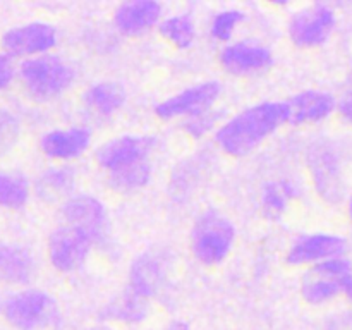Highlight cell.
<instances>
[{"label":"cell","mask_w":352,"mask_h":330,"mask_svg":"<svg viewBox=\"0 0 352 330\" xmlns=\"http://www.w3.org/2000/svg\"><path fill=\"white\" fill-rule=\"evenodd\" d=\"M287 124L284 102H261L246 107L217 127L213 140L226 155L243 158Z\"/></svg>","instance_id":"6da1fadb"},{"label":"cell","mask_w":352,"mask_h":330,"mask_svg":"<svg viewBox=\"0 0 352 330\" xmlns=\"http://www.w3.org/2000/svg\"><path fill=\"white\" fill-rule=\"evenodd\" d=\"M17 78L31 100L47 103L69 91L76 81V69L60 55L45 54L21 62Z\"/></svg>","instance_id":"7a4b0ae2"},{"label":"cell","mask_w":352,"mask_h":330,"mask_svg":"<svg viewBox=\"0 0 352 330\" xmlns=\"http://www.w3.org/2000/svg\"><path fill=\"white\" fill-rule=\"evenodd\" d=\"M0 316L14 330H52L60 325V309L54 296L34 287L2 296Z\"/></svg>","instance_id":"3957f363"},{"label":"cell","mask_w":352,"mask_h":330,"mask_svg":"<svg viewBox=\"0 0 352 330\" xmlns=\"http://www.w3.org/2000/svg\"><path fill=\"white\" fill-rule=\"evenodd\" d=\"M236 243V227L229 217L217 210L199 213L189 234L192 256L205 267L223 263Z\"/></svg>","instance_id":"277c9868"},{"label":"cell","mask_w":352,"mask_h":330,"mask_svg":"<svg viewBox=\"0 0 352 330\" xmlns=\"http://www.w3.org/2000/svg\"><path fill=\"white\" fill-rule=\"evenodd\" d=\"M306 167L316 195L329 205H339L346 198L342 155L332 140L318 138L306 150Z\"/></svg>","instance_id":"5b68a950"},{"label":"cell","mask_w":352,"mask_h":330,"mask_svg":"<svg viewBox=\"0 0 352 330\" xmlns=\"http://www.w3.org/2000/svg\"><path fill=\"white\" fill-rule=\"evenodd\" d=\"M352 275V260L337 256L308 267L301 278L302 299L311 306H322L333 301L344 292L347 278Z\"/></svg>","instance_id":"8992f818"},{"label":"cell","mask_w":352,"mask_h":330,"mask_svg":"<svg viewBox=\"0 0 352 330\" xmlns=\"http://www.w3.org/2000/svg\"><path fill=\"white\" fill-rule=\"evenodd\" d=\"M337 14L327 3H311L296 10L287 24V34L292 45L301 50L323 47L333 34Z\"/></svg>","instance_id":"52a82bcc"},{"label":"cell","mask_w":352,"mask_h":330,"mask_svg":"<svg viewBox=\"0 0 352 330\" xmlns=\"http://www.w3.org/2000/svg\"><path fill=\"white\" fill-rule=\"evenodd\" d=\"M57 28L45 21L17 24L9 28L0 36V47L3 54L12 58L38 57V55L50 54L52 48L57 45Z\"/></svg>","instance_id":"ba28073f"},{"label":"cell","mask_w":352,"mask_h":330,"mask_svg":"<svg viewBox=\"0 0 352 330\" xmlns=\"http://www.w3.org/2000/svg\"><path fill=\"white\" fill-rule=\"evenodd\" d=\"M93 246L95 243L88 234L62 223L48 236L47 256L55 270L60 274H72L86 263Z\"/></svg>","instance_id":"9c48e42d"},{"label":"cell","mask_w":352,"mask_h":330,"mask_svg":"<svg viewBox=\"0 0 352 330\" xmlns=\"http://www.w3.org/2000/svg\"><path fill=\"white\" fill-rule=\"evenodd\" d=\"M220 95H222V85L215 79L196 82V85L188 86L182 91L168 96L164 102L157 103L153 109L155 116L162 120L188 119L203 110L212 109Z\"/></svg>","instance_id":"30bf717a"},{"label":"cell","mask_w":352,"mask_h":330,"mask_svg":"<svg viewBox=\"0 0 352 330\" xmlns=\"http://www.w3.org/2000/svg\"><path fill=\"white\" fill-rule=\"evenodd\" d=\"M349 243L344 236L333 232H308L296 237L285 254L291 267H313L337 256H346Z\"/></svg>","instance_id":"8fae6325"},{"label":"cell","mask_w":352,"mask_h":330,"mask_svg":"<svg viewBox=\"0 0 352 330\" xmlns=\"http://www.w3.org/2000/svg\"><path fill=\"white\" fill-rule=\"evenodd\" d=\"M155 146H157V138L150 134H122L100 144L96 148L95 158L100 168L112 172L126 165L150 160Z\"/></svg>","instance_id":"7c38bea8"},{"label":"cell","mask_w":352,"mask_h":330,"mask_svg":"<svg viewBox=\"0 0 352 330\" xmlns=\"http://www.w3.org/2000/svg\"><path fill=\"white\" fill-rule=\"evenodd\" d=\"M219 64L227 74L246 78L268 71L274 65V52L254 40L232 41L220 50Z\"/></svg>","instance_id":"4fadbf2b"},{"label":"cell","mask_w":352,"mask_h":330,"mask_svg":"<svg viewBox=\"0 0 352 330\" xmlns=\"http://www.w3.org/2000/svg\"><path fill=\"white\" fill-rule=\"evenodd\" d=\"M60 215L67 226L88 234L95 244H98L105 237L109 213H107L105 205L96 196L86 195V192L71 195L62 203Z\"/></svg>","instance_id":"5bb4252c"},{"label":"cell","mask_w":352,"mask_h":330,"mask_svg":"<svg viewBox=\"0 0 352 330\" xmlns=\"http://www.w3.org/2000/svg\"><path fill=\"white\" fill-rule=\"evenodd\" d=\"M287 124L296 127L313 126L337 112V100L332 93L322 89H305L285 100Z\"/></svg>","instance_id":"9a60e30c"},{"label":"cell","mask_w":352,"mask_h":330,"mask_svg":"<svg viewBox=\"0 0 352 330\" xmlns=\"http://www.w3.org/2000/svg\"><path fill=\"white\" fill-rule=\"evenodd\" d=\"M162 10L164 9L157 0H129L116 7L113 26L124 36H143L158 26Z\"/></svg>","instance_id":"2e32d148"},{"label":"cell","mask_w":352,"mask_h":330,"mask_svg":"<svg viewBox=\"0 0 352 330\" xmlns=\"http://www.w3.org/2000/svg\"><path fill=\"white\" fill-rule=\"evenodd\" d=\"M91 144V131L74 126L67 129H52L41 134L40 150L48 160L71 162L82 157Z\"/></svg>","instance_id":"e0dca14e"},{"label":"cell","mask_w":352,"mask_h":330,"mask_svg":"<svg viewBox=\"0 0 352 330\" xmlns=\"http://www.w3.org/2000/svg\"><path fill=\"white\" fill-rule=\"evenodd\" d=\"M167 277V261L160 253L146 251L133 260L127 289L143 299H151L162 291Z\"/></svg>","instance_id":"ac0fdd59"},{"label":"cell","mask_w":352,"mask_h":330,"mask_svg":"<svg viewBox=\"0 0 352 330\" xmlns=\"http://www.w3.org/2000/svg\"><path fill=\"white\" fill-rule=\"evenodd\" d=\"M36 274L33 253L21 244L0 243V284L26 285Z\"/></svg>","instance_id":"d6986e66"},{"label":"cell","mask_w":352,"mask_h":330,"mask_svg":"<svg viewBox=\"0 0 352 330\" xmlns=\"http://www.w3.org/2000/svg\"><path fill=\"white\" fill-rule=\"evenodd\" d=\"M126 88L117 81H96L89 85L82 95L85 105L93 113L105 119L116 116L126 105Z\"/></svg>","instance_id":"ffe728a7"},{"label":"cell","mask_w":352,"mask_h":330,"mask_svg":"<svg viewBox=\"0 0 352 330\" xmlns=\"http://www.w3.org/2000/svg\"><path fill=\"white\" fill-rule=\"evenodd\" d=\"M301 196V188L291 177L270 181L263 186L260 196V208L265 219L280 220L287 206Z\"/></svg>","instance_id":"44dd1931"},{"label":"cell","mask_w":352,"mask_h":330,"mask_svg":"<svg viewBox=\"0 0 352 330\" xmlns=\"http://www.w3.org/2000/svg\"><path fill=\"white\" fill-rule=\"evenodd\" d=\"M151 175H153V167L150 160H144L107 172V184L119 195H134L150 184Z\"/></svg>","instance_id":"7402d4cb"},{"label":"cell","mask_w":352,"mask_h":330,"mask_svg":"<svg viewBox=\"0 0 352 330\" xmlns=\"http://www.w3.org/2000/svg\"><path fill=\"white\" fill-rule=\"evenodd\" d=\"M148 316V301L140 298L129 289L113 298L112 301L107 302L105 308L102 311V318L113 320L119 323H127V325H134V323H141L146 320Z\"/></svg>","instance_id":"603a6c76"},{"label":"cell","mask_w":352,"mask_h":330,"mask_svg":"<svg viewBox=\"0 0 352 330\" xmlns=\"http://www.w3.org/2000/svg\"><path fill=\"white\" fill-rule=\"evenodd\" d=\"M158 33L179 50H188L196 40L195 21L188 14L168 16L158 23Z\"/></svg>","instance_id":"cb8c5ba5"},{"label":"cell","mask_w":352,"mask_h":330,"mask_svg":"<svg viewBox=\"0 0 352 330\" xmlns=\"http://www.w3.org/2000/svg\"><path fill=\"white\" fill-rule=\"evenodd\" d=\"M31 196L30 182L23 174L0 170V206L6 210H21Z\"/></svg>","instance_id":"d4e9b609"},{"label":"cell","mask_w":352,"mask_h":330,"mask_svg":"<svg viewBox=\"0 0 352 330\" xmlns=\"http://www.w3.org/2000/svg\"><path fill=\"white\" fill-rule=\"evenodd\" d=\"M76 184V170L71 165L50 167L41 174L40 188L43 192H54L55 196L69 195Z\"/></svg>","instance_id":"484cf974"},{"label":"cell","mask_w":352,"mask_h":330,"mask_svg":"<svg viewBox=\"0 0 352 330\" xmlns=\"http://www.w3.org/2000/svg\"><path fill=\"white\" fill-rule=\"evenodd\" d=\"M222 117H223L222 110L212 107V109L203 110V112L196 113V116L188 117V119H182L181 127L189 138H192V140H201V138L208 136L210 133L217 131V126L220 124Z\"/></svg>","instance_id":"4316f807"},{"label":"cell","mask_w":352,"mask_h":330,"mask_svg":"<svg viewBox=\"0 0 352 330\" xmlns=\"http://www.w3.org/2000/svg\"><path fill=\"white\" fill-rule=\"evenodd\" d=\"M246 19V12H243L241 9H226L217 12L212 17V23H210V34H212L213 40L217 41H227L232 40L234 33H236V28L239 26L243 21Z\"/></svg>","instance_id":"83f0119b"},{"label":"cell","mask_w":352,"mask_h":330,"mask_svg":"<svg viewBox=\"0 0 352 330\" xmlns=\"http://www.w3.org/2000/svg\"><path fill=\"white\" fill-rule=\"evenodd\" d=\"M21 134V122L14 112L0 107V157L9 153Z\"/></svg>","instance_id":"f1b7e54d"},{"label":"cell","mask_w":352,"mask_h":330,"mask_svg":"<svg viewBox=\"0 0 352 330\" xmlns=\"http://www.w3.org/2000/svg\"><path fill=\"white\" fill-rule=\"evenodd\" d=\"M16 76L17 65L14 64V58L0 52V93L7 91L12 86Z\"/></svg>","instance_id":"f546056e"},{"label":"cell","mask_w":352,"mask_h":330,"mask_svg":"<svg viewBox=\"0 0 352 330\" xmlns=\"http://www.w3.org/2000/svg\"><path fill=\"white\" fill-rule=\"evenodd\" d=\"M337 112H339L340 119L352 127V91H349V89L337 102Z\"/></svg>","instance_id":"4dcf8cb0"},{"label":"cell","mask_w":352,"mask_h":330,"mask_svg":"<svg viewBox=\"0 0 352 330\" xmlns=\"http://www.w3.org/2000/svg\"><path fill=\"white\" fill-rule=\"evenodd\" d=\"M164 330H191V327L186 322H182V320H172V322H168L164 327Z\"/></svg>","instance_id":"1f68e13d"},{"label":"cell","mask_w":352,"mask_h":330,"mask_svg":"<svg viewBox=\"0 0 352 330\" xmlns=\"http://www.w3.org/2000/svg\"><path fill=\"white\" fill-rule=\"evenodd\" d=\"M342 294H346L347 301H349L351 305H352V275H351L349 278H347L346 285H344V292H342Z\"/></svg>","instance_id":"d6a6232c"},{"label":"cell","mask_w":352,"mask_h":330,"mask_svg":"<svg viewBox=\"0 0 352 330\" xmlns=\"http://www.w3.org/2000/svg\"><path fill=\"white\" fill-rule=\"evenodd\" d=\"M347 219H349L352 227V192L349 195V198H347Z\"/></svg>","instance_id":"836d02e7"},{"label":"cell","mask_w":352,"mask_h":330,"mask_svg":"<svg viewBox=\"0 0 352 330\" xmlns=\"http://www.w3.org/2000/svg\"><path fill=\"white\" fill-rule=\"evenodd\" d=\"M85 330H116L112 329V327H107V325H95V327H88V329Z\"/></svg>","instance_id":"e575fe53"},{"label":"cell","mask_w":352,"mask_h":330,"mask_svg":"<svg viewBox=\"0 0 352 330\" xmlns=\"http://www.w3.org/2000/svg\"><path fill=\"white\" fill-rule=\"evenodd\" d=\"M349 91H352V74H351V88H349Z\"/></svg>","instance_id":"d590c367"}]
</instances>
